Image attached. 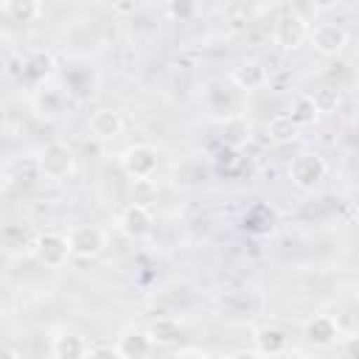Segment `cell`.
Here are the masks:
<instances>
[{
  "mask_svg": "<svg viewBox=\"0 0 359 359\" xmlns=\"http://www.w3.org/2000/svg\"><path fill=\"white\" fill-rule=\"evenodd\" d=\"M118 163H121V171L129 180H135V182H149L160 171V154H157V149L151 143H132V146H126L121 151Z\"/></svg>",
  "mask_w": 359,
  "mask_h": 359,
  "instance_id": "cell-1",
  "label": "cell"
},
{
  "mask_svg": "<svg viewBox=\"0 0 359 359\" xmlns=\"http://www.w3.org/2000/svg\"><path fill=\"white\" fill-rule=\"evenodd\" d=\"M36 168L39 177L45 180H67L76 171V151L65 140H50L39 149L36 154Z\"/></svg>",
  "mask_w": 359,
  "mask_h": 359,
  "instance_id": "cell-2",
  "label": "cell"
},
{
  "mask_svg": "<svg viewBox=\"0 0 359 359\" xmlns=\"http://www.w3.org/2000/svg\"><path fill=\"white\" fill-rule=\"evenodd\" d=\"M272 39H275V45L283 48V50H297V48L309 39V20H306L294 6H283L280 14L275 17Z\"/></svg>",
  "mask_w": 359,
  "mask_h": 359,
  "instance_id": "cell-3",
  "label": "cell"
},
{
  "mask_svg": "<svg viewBox=\"0 0 359 359\" xmlns=\"http://www.w3.org/2000/svg\"><path fill=\"white\" fill-rule=\"evenodd\" d=\"M328 174V163L317 151H297L289 163V180L300 191H314Z\"/></svg>",
  "mask_w": 359,
  "mask_h": 359,
  "instance_id": "cell-4",
  "label": "cell"
},
{
  "mask_svg": "<svg viewBox=\"0 0 359 359\" xmlns=\"http://www.w3.org/2000/svg\"><path fill=\"white\" fill-rule=\"evenodd\" d=\"M31 252L34 258L48 266V269H62L70 261V247H67V236L59 230H45L31 241Z\"/></svg>",
  "mask_w": 359,
  "mask_h": 359,
  "instance_id": "cell-5",
  "label": "cell"
},
{
  "mask_svg": "<svg viewBox=\"0 0 359 359\" xmlns=\"http://www.w3.org/2000/svg\"><path fill=\"white\" fill-rule=\"evenodd\" d=\"M67 247H70V258L79 261H93L104 252L107 247V233L98 224H79L67 233Z\"/></svg>",
  "mask_w": 359,
  "mask_h": 359,
  "instance_id": "cell-6",
  "label": "cell"
},
{
  "mask_svg": "<svg viewBox=\"0 0 359 359\" xmlns=\"http://www.w3.org/2000/svg\"><path fill=\"white\" fill-rule=\"evenodd\" d=\"M309 39L314 45V50L320 56H337L348 48L351 42V34L342 22H334V20H325V22H317L314 28H309Z\"/></svg>",
  "mask_w": 359,
  "mask_h": 359,
  "instance_id": "cell-7",
  "label": "cell"
},
{
  "mask_svg": "<svg viewBox=\"0 0 359 359\" xmlns=\"http://www.w3.org/2000/svg\"><path fill=\"white\" fill-rule=\"evenodd\" d=\"M151 224H154V216H151V208L143 205V202H132L126 205L121 213H118V230L126 236V238H143L151 233Z\"/></svg>",
  "mask_w": 359,
  "mask_h": 359,
  "instance_id": "cell-8",
  "label": "cell"
},
{
  "mask_svg": "<svg viewBox=\"0 0 359 359\" xmlns=\"http://www.w3.org/2000/svg\"><path fill=\"white\" fill-rule=\"evenodd\" d=\"M53 70H56V59H53V53L45 50V48L28 50L25 59H22V79H25L34 90L45 87V81L53 76Z\"/></svg>",
  "mask_w": 359,
  "mask_h": 359,
  "instance_id": "cell-9",
  "label": "cell"
},
{
  "mask_svg": "<svg viewBox=\"0 0 359 359\" xmlns=\"http://www.w3.org/2000/svg\"><path fill=\"white\" fill-rule=\"evenodd\" d=\"M252 345H255L252 351H258L264 359H280L289 351V337L280 325L266 323V325H258L252 331Z\"/></svg>",
  "mask_w": 359,
  "mask_h": 359,
  "instance_id": "cell-10",
  "label": "cell"
},
{
  "mask_svg": "<svg viewBox=\"0 0 359 359\" xmlns=\"http://www.w3.org/2000/svg\"><path fill=\"white\" fill-rule=\"evenodd\" d=\"M303 337H306V342H311L317 348H331L334 342H339L342 331H339L337 317H331V314H314V317H309L303 323Z\"/></svg>",
  "mask_w": 359,
  "mask_h": 359,
  "instance_id": "cell-11",
  "label": "cell"
},
{
  "mask_svg": "<svg viewBox=\"0 0 359 359\" xmlns=\"http://www.w3.org/2000/svg\"><path fill=\"white\" fill-rule=\"evenodd\" d=\"M31 107H34V112H36L39 118L56 121V118H62V115L67 112V95H65L62 87H48V84H45V87H39V90L34 93Z\"/></svg>",
  "mask_w": 359,
  "mask_h": 359,
  "instance_id": "cell-12",
  "label": "cell"
},
{
  "mask_svg": "<svg viewBox=\"0 0 359 359\" xmlns=\"http://www.w3.org/2000/svg\"><path fill=\"white\" fill-rule=\"evenodd\" d=\"M87 126H90L93 137H98V140H115L123 132V115L115 107H98V109L90 112Z\"/></svg>",
  "mask_w": 359,
  "mask_h": 359,
  "instance_id": "cell-13",
  "label": "cell"
},
{
  "mask_svg": "<svg viewBox=\"0 0 359 359\" xmlns=\"http://www.w3.org/2000/svg\"><path fill=\"white\" fill-rule=\"evenodd\" d=\"M230 81L238 90H261L269 81V70L258 59H244L230 70Z\"/></svg>",
  "mask_w": 359,
  "mask_h": 359,
  "instance_id": "cell-14",
  "label": "cell"
},
{
  "mask_svg": "<svg viewBox=\"0 0 359 359\" xmlns=\"http://www.w3.org/2000/svg\"><path fill=\"white\" fill-rule=\"evenodd\" d=\"M115 348H118L121 359H149L151 351H154V345H151L146 328H126V331L118 337Z\"/></svg>",
  "mask_w": 359,
  "mask_h": 359,
  "instance_id": "cell-15",
  "label": "cell"
},
{
  "mask_svg": "<svg viewBox=\"0 0 359 359\" xmlns=\"http://www.w3.org/2000/svg\"><path fill=\"white\" fill-rule=\"evenodd\" d=\"M90 342L79 331H59L50 339V356L53 359H87Z\"/></svg>",
  "mask_w": 359,
  "mask_h": 359,
  "instance_id": "cell-16",
  "label": "cell"
},
{
  "mask_svg": "<svg viewBox=\"0 0 359 359\" xmlns=\"http://www.w3.org/2000/svg\"><path fill=\"white\" fill-rule=\"evenodd\" d=\"M146 334H149L154 348H171L182 339V323L174 320V317H157V320L149 323Z\"/></svg>",
  "mask_w": 359,
  "mask_h": 359,
  "instance_id": "cell-17",
  "label": "cell"
},
{
  "mask_svg": "<svg viewBox=\"0 0 359 359\" xmlns=\"http://www.w3.org/2000/svg\"><path fill=\"white\" fill-rule=\"evenodd\" d=\"M241 222H244V230H247V233H252V236H266V233L275 230L278 216H275V210H272L269 205L258 202V205H252V208L244 213Z\"/></svg>",
  "mask_w": 359,
  "mask_h": 359,
  "instance_id": "cell-18",
  "label": "cell"
},
{
  "mask_svg": "<svg viewBox=\"0 0 359 359\" xmlns=\"http://www.w3.org/2000/svg\"><path fill=\"white\" fill-rule=\"evenodd\" d=\"M0 14L11 22H36L45 14V6L39 0H8L0 6Z\"/></svg>",
  "mask_w": 359,
  "mask_h": 359,
  "instance_id": "cell-19",
  "label": "cell"
},
{
  "mask_svg": "<svg viewBox=\"0 0 359 359\" xmlns=\"http://www.w3.org/2000/svg\"><path fill=\"white\" fill-rule=\"evenodd\" d=\"M222 140L230 149H241L250 140V121L244 115H236V112L224 115V121H222Z\"/></svg>",
  "mask_w": 359,
  "mask_h": 359,
  "instance_id": "cell-20",
  "label": "cell"
},
{
  "mask_svg": "<svg viewBox=\"0 0 359 359\" xmlns=\"http://www.w3.org/2000/svg\"><path fill=\"white\" fill-rule=\"evenodd\" d=\"M286 115L292 118V123H294L297 129L314 126V123L320 121V109H317V104H314V98H311L309 93H297L294 101H292V109H289Z\"/></svg>",
  "mask_w": 359,
  "mask_h": 359,
  "instance_id": "cell-21",
  "label": "cell"
},
{
  "mask_svg": "<svg viewBox=\"0 0 359 359\" xmlns=\"http://www.w3.org/2000/svg\"><path fill=\"white\" fill-rule=\"evenodd\" d=\"M266 132H269V140H275V143H292L300 129L292 123V118H289L286 112H278V115L269 121Z\"/></svg>",
  "mask_w": 359,
  "mask_h": 359,
  "instance_id": "cell-22",
  "label": "cell"
},
{
  "mask_svg": "<svg viewBox=\"0 0 359 359\" xmlns=\"http://www.w3.org/2000/svg\"><path fill=\"white\" fill-rule=\"evenodd\" d=\"M311 98H314V104H317V109H320V115L323 112H331V109H337L339 107V101H342V95H339V90L337 87H320V90H314V93H309Z\"/></svg>",
  "mask_w": 359,
  "mask_h": 359,
  "instance_id": "cell-23",
  "label": "cell"
},
{
  "mask_svg": "<svg viewBox=\"0 0 359 359\" xmlns=\"http://www.w3.org/2000/svg\"><path fill=\"white\" fill-rule=\"evenodd\" d=\"M87 359H121V353H118V348H115V345L98 342V345H90Z\"/></svg>",
  "mask_w": 359,
  "mask_h": 359,
  "instance_id": "cell-24",
  "label": "cell"
},
{
  "mask_svg": "<svg viewBox=\"0 0 359 359\" xmlns=\"http://www.w3.org/2000/svg\"><path fill=\"white\" fill-rule=\"evenodd\" d=\"M165 11H168V14H174V17H188V14H194V11H196V6H194V3H168V6H165Z\"/></svg>",
  "mask_w": 359,
  "mask_h": 359,
  "instance_id": "cell-25",
  "label": "cell"
},
{
  "mask_svg": "<svg viewBox=\"0 0 359 359\" xmlns=\"http://www.w3.org/2000/svg\"><path fill=\"white\" fill-rule=\"evenodd\" d=\"M224 359H264L258 351H252V348H238V351H233V353H227Z\"/></svg>",
  "mask_w": 359,
  "mask_h": 359,
  "instance_id": "cell-26",
  "label": "cell"
},
{
  "mask_svg": "<svg viewBox=\"0 0 359 359\" xmlns=\"http://www.w3.org/2000/svg\"><path fill=\"white\" fill-rule=\"evenodd\" d=\"M0 359H20V353H17L11 345H3V342H0Z\"/></svg>",
  "mask_w": 359,
  "mask_h": 359,
  "instance_id": "cell-27",
  "label": "cell"
},
{
  "mask_svg": "<svg viewBox=\"0 0 359 359\" xmlns=\"http://www.w3.org/2000/svg\"><path fill=\"white\" fill-rule=\"evenodd\" d=\"M294 359H314V356H306V353H300V356H294Z\"/></svg>",
  "mask_w": 359,
  "mask_h": 359,
  "instance_id": "cell-28",
  "label": "cell"
},
{
  "mask_svg": "<svg viewBox=\"0 0 359 359\" xmlns=\"http://www.w3.org/2000/svg\"><path fill=\"white\" fill-rule=\"evenodd\" d=\"M0 34H3V14H0Z\"/></svg>",
  "mask_w": 359,
  "mask_h": 359,
  "instance_id": "cell-29",
  "label": "cell"
},
{
  "mask_svg": "<svg viewBox=\"0 0 359 359\" xmlns=\"http://www.w3.org/2000/svg\"><path fill=\"white\" fill-rule=\"evenodd\" d=\"M0 314H3V297H0Z\"/></svg>",
  "mask_w": 359,
  "mask_h": 359,
  "instance_id": "cell-30",
  "label": "cell"
},
{
  "mask_svg": "<svg viewBox=\"0 0 359 359\" xmlns=\"http://www.w3.org/2000/svg\"><path fill=\"white\" fill-rule=\"evenodd\" d=\"M339 359H351V356H339Z\"/></svg>",
  "mask_w": 359,
  "mask_h": 359,
  "instance_id": "cell-31",
  "label": "cell"
}]
</instances>
